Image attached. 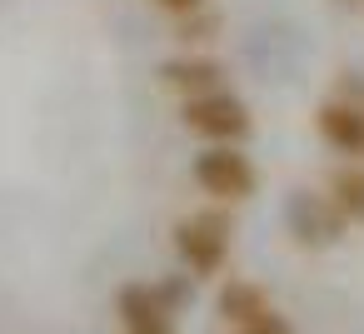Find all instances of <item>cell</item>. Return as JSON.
<instances>
[{
  "label": "cell",
  "mask_w": 364,
  "mask_h": 334,
  "mask_svg": "<svg viewBox=\"0 0 364 334\" xmlns=\"http://www.w3.org/2000/svg\"><path fill=\"white\" fill-rule=\"evenodd\" d=\"M175 254L190 269V279H210L230 264V215L225 210H200L175 225Z\"/></svg>",
  "instance_id": "obj_1"
},
{
  "label": "cell",
  "mask_w": 364,
  "mask_h": 334,
  "mask_svg": "<svg viewBox=\"0 0 364 334\" xmlns=\"http://www.w3.org/2000/svg\"><path fill=\"white\" fill-rule=\"evenodd\" d=\"M190 175H195V185H200L210 200H220V205H240V200H250V195L259 190V170H255V160H250L240 145H205V150L195 155Z\"/></svg>",
  "instance_id": "obj_2"
},
{
  "label": "cell",
  "mask_w": 364,
  "mask_h": 334,
  "mask_svg": "<svg viewBox=\"0 0 364 334\" xmlns=\"http://www.w3.org/2000/svg\"><path fill=\"white\" fill-rule=\"evenodd\" d=\"M180 120L205 145H240L255 130L250 105L240 95H230V90H210V95H195V100H180Z\"/></svg>",
  "instance_id": "obj_3"
},
{
  "label": "cell",
  "mask_w": 364,
  "mask_h": 334,
  "mask_svg": "<svg viewBox=\"0 0 364 334\" xmlns=\"http://www.w3.org/2000/svg\"><path fill=\"white\" fill-rule=\"evenodd\" d=\"M289 230H294V239H299L304 249H324V244H334V239L349 230V220H344V210H339L329 195L299 190V195L289 200Z\"/></svg>",
  "instance_id": "obj_4"
},
{
  "label": "cell",
  "mask_w": 364,
  "mask_h": 334,
  "mask_svg": "<svg viewBox=\"0 0 364 334\" xmlns=\"http://www.w3.org/2000/svg\"><path fill=\"white\" fill-rule=\"evenodd\" d=\"M115 314H120V334H175V314L160 304L155 284H120Z\"/></svg>",
  "instance_id": "obj_5"
},
{
  "label": "cell",
  "mask_w": 364,
  "mask_h": 334,
  "mask_svg": "<svg viewBox=\"0 0 364 334\" xmlns=\"http://www.w3.org/2000/svg\"><path fill=\"white\" fill-rule=\"evenodd\" d=\"M160 85L175 90L180 100H195V95H210V90H225V65L190 50V55H175L160 65Z\"/></svg>",
  "instance_id": "obj_6"
},
{
  "label": "cell",
  "mask_w": 364,
  "mask_h": 334,
  "mask_svg": "<svg viewBox=\"0 0 364 334\" xmlns=\"http://www.w3.org/2000/svg\"><path fill=\"white\" fill-rule=\"evenodd\" d=\"M314 130L339 155H364V105L359 100H324L314 110Z\"/></svg>",
  "instance_id": "obj_7"
},
{
  "label": "cell",
  "mask_w": 364,
  "mask_h": 334,
  "mask_svg": "<svg viewBox=\"0 0 364 334\" xmlns=\"http://www.w3.org/2000/svg\"><path fill=\"white\" fill-rule=\"evenodd\" d=\"M215 309H220V319L230 324V329H240V324H250V319H259V314H269L274 304H269V294L255 284V279H225L220 284V294H215Z\"/></svg>",
  "instance_id": "obj_8"
},
{
  "label": "cell",
  "mask_w": 364,
  "mask_h": 334,
  "mask_svg": "<svg viewBox=\"0 0 364 334\" xmlns=\"http://www.w3.org/2000/svg\"><path fill=\"white\" fill-rule=\"evenodd\" d=\"M329 200L344 210L349 225H364V170H359V165H344V170L329 180Z\"/></svg>",
  "instance_id": "obj_9"
},
{
  "label": "cell",
  "mask_w": 364,
  "mask_h": 334,
  "mask_svg": "<svg viewBox=\"0 0 364 334\" xmlns=\"http://www.w3.org/2000/svg\"><path fill=\"white\" fill-rule=\"evenodd\" d=\"M175 36H180L185 45H205V41H215V36H220V16H215L210 6H205V11H195V16H180Z\"/></svg>",
  "instance_id": "obj_10"
},
{
  "label": "cell",
  "mask_w": 364,
  "mask_h": 334,
  "mask_svg": "<svg viewBox=\"0 0 364 334\" xmlns=\"http://www.w3.org/2000/svg\"><path fill=\"white\" fill-rule=\"evenodd\" d=\"M155 294H160V304L180 319V314H185V304H190V279H160V284H155Z\"/></svg>",
  "instance_id": "obj_11"
},
{
  "label": "cell",
  "mask_w": 364,
  "mask_h": 334,
  "mask_svg": "<svg viewBox=\"0 0 364 334\" xmlns=\"http://www.w3.org/2000/svg\"><path fill=\"white\" fill-rule=\"evenodd\" d=\"M235 334H299L279 309H269V314H259V319H250V324H240Z\"/></svg>",
  "instance_id": "obj_12"
},
{
  "label": "cell",
  "mask_w": 364,
  "mask_h": 334,
  "mask_svg": "<svg viewBox=\"0 0 364 334\" xmlns=\"http://www.w3.org/2000/svg\"><path fill=\"white\" fill-rule=\"evenodd\" d=\"M150 6L180 21V16H195V11H205V6H210V0H150Z\"/></svg>",
  "instance_id": "obj_13"
}]
</instances>
